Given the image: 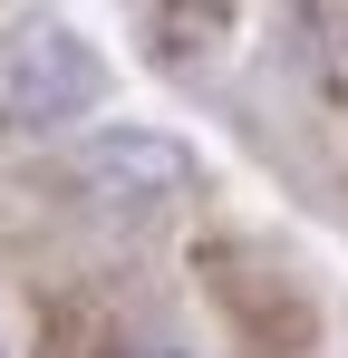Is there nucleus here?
<instances>
[{"label":"nucleus","mask_w":348,"mask_h":358,"mask_svg":"<svg viewBox=\"0 0 348 358\" xmlns=\"http://www.w3.org/2000/svg\"><path fill=\"white\" fill-rule=\"evenodd\" d=\"M107 97V59L87 49V29H68L49 10H29L10 39H0V117L10 126H78Z\"/></svg>","instance_id":"obj_1"},{"label":"nucleus","mask_w":348,"mask_h":358,"mask_svg":"<svg viewBox=\"0 0 348 358\" xmlns=\"http://www.w3.org/2000/svg\"><path fill=\"white\" fill-rule=\"evenodd\" d=\"M68 175H78V194L97 203V213H126V223H145V213H165V203H184L194 194V155L174 145L165 126H97L78 155H68Z\"/></svg>","instance_id":"obj_2"},{"label":"nucleus","mask_w":348,"mask_h":358,"mask_svg":"<svg viewBox=\"0 0 348 358\" xmlns=\"http://www.w3.org/2000/svg\"><path fill=\"white\" fill-rule=\"evenodd\" d=\"M300 49L319 68V87L348 97V0H300Z\"/></svg>","instance_id":"obj_3"},{"label":"nucleus","mask_w":348,"mask_h":358,"mask_svg":"<svg viewBox=\"0 0 348 358\" xmlns=\"http://www.w3.org/2000/svg\"><path fill=\"white\" fill-rule=\"evenodd\" d=\"M107 358H184V349H165V339H136V349H107Z\"/></svg>","instance_id":"obj_4"}]
</instances>
